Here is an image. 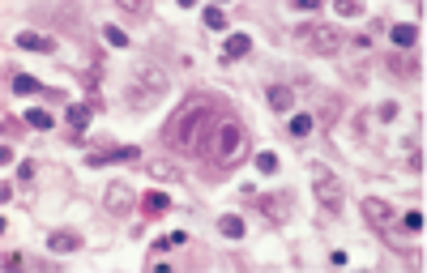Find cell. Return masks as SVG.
Listing matches in <instances>:
<instances>
[{
    "label": "cell",
    "instance_id": "obj_1",
    "mask_svg": "<svg viewBox=\"0 0 427 273\" xmlns=\"http://www.w3.org/2000/svg\"><path fill=\"white\" fill-rule=\"evenodd\" d=\"M214 103L218 98H209V94H192L171 120H167V128H163V141L171 146V150H184V154H192V150H201L205 146V136H214Z\"/></svg>",
    "mask_w": 427,
    "mask_h": 273
},
{
    "label": "cell",
    "instance_id": "obj_2",
    "mask_svg": "<svg viewBox=\"0 0 427 273\" xmlns=\"http://www.w3.org/2000/svg\"><path fill=\"white\" fill-rule=\"evenodd\" d=\"M244 146H248V132H244L240 120H223L218 128H214V163L218 167H231L244 154Z\"/></svg>",
    "mask_w": 427,
    "mask_h": 273
},
{
    "label": "cell",
    "instance_id": "obj_3",
    "mask_svg": "<svg viewBox=\"0 0 427 273\" xmlns=\"http://www.w3.org/2000/svg\"><path fill=\"white\" fill-rule=\"evenodd\" d=\"M312 192H316V205H325V209H334V214L346 205V184H342L334 171H325V167L312 171Z\"/></svg>",
    "mask_w": 427,
    "mask_h": 273
},
{
    "label": "cell",
    "instance_id": "obj_4",
    "mask_svg": "<svg viewBox=\"0 0 427 273\" xmlns=\"http://www.w3.org/2000/svg\"><path fill=\"white\" fill-rule=\"evenodd\" d=\"M299 43L312 52V56H338L342 52V35L334 26H312V30H299Z\"/></svg>",
    "mask_w": 427,
    "mask_h": 273
},
{
    "label": "cell",
    "instance_id": "obj_5",
    "mask_svg": "<svg viewBox=\"0 0 427 273\" xmlns=\"http://www.w3.org/2000/svg\"><path fill=\"white\" fill-rule=\"evenodd\" d=\"M167 86H171V81H167V73H163L158 64H137V69H133V86H129V90H146V98H163V94H167Z\"/></svg>",
    "mask_w": 427,
    "mask_h": 273
},
{
    "label": "cell",
    "instance_id": "obj_6",
    "mask_svg": "<svg viewBox=\"0 0 427 273\" xmlns=\"http://www.w3.org/2000/svg\"><path fill=\"white\" fill-rule=\"evenodd\" d=\"M103 205H107V214H112V218H129V214L137 209V192H133V188H129L124 180H116L112 188H107Z\"/></svg>",
    "mask_w": 427,
    "mask_h": 273
},
{
    "label": "cell",
    "instance_id": "obj_7",
    "mask_svg": "<svg viewBox=\"0 0 427 273\" xmlns=\"http://www.w3.org/2000/svg\"><path fill=\"white\" fill-rule=\"evenodd\" d=\"M359 209H363V222H368L372 231H389V226L397 222V209H393L389 201H380V197H368Z\"/></svg>",
    "mask_w": 427,
    "mask_h": 273
},
{
    "label": "cell",
    "instance_id": "obj_8",
    "mask_svg": "<svg viewBox=\"0 0 427 273\" xmlns=\"http://www.w3.org/2000/svg\"><path fill=\"white\" fill-rule=\"evenodd\" d=\"M261 214H265L269 226H282L291 218V201L286 197H261Z\"/></svg>",
    "mask_w": 427,
    "mask_h": 273
},
{
    "label": "cell",
    "instance_id": "obj_9",
    "mask_svg": "<svg viewBox=\"0 0 427 273\" xmlns=\"http://www.w3.org/2000/svg\"><path fill=\"white\" fill-rule=\"evenodd\" d=\"M47 248H52L56 256H69V252H81V235H77V231H52Z\"/></svg>",
    "mask_w": 427,
    "mask_h": 273
},
{
    "label": "cell",
    "instance_id": "obj_10",
    "mask_svg": "<svg viewBox=\"0 0 427 273\" xmlns=\"http://www.w3.org/2000/svg\"><path fill=\"white\" fill-rule=\"evenodd\" d=\"M18 47L22 52H56V39L52 35H39V30H22L18 35Z\"/></svg>",
    "mask_w": 427,
    "mask_h": 273
},
{
    "label": "cell",
    "instance_id": "obj_11",
    "mask_svg": "<svg viewBox=\"0 0 427 273\" xmlns=\"http://www.w3.org/2000/svg\"><path fill=\"white\" fill-rule=\"evenodd\" d=\"M137 209H141L146 218H158V214L171 209V197H167V192H146V197H137Z\"/></svg>",
    "mask_w": 427,
    "mask_h": 273
},
{
    "label": "cell",
    "instance_id": "obj_12",
    "mask_svg": "<svg viewBox=\"0 0 427 273\" xmlns=\"http://www.w3.org/2000/svg\"><path fill=\"white\" fill-rule=\"evenodd\" d=\"M265 98H269V107H274L278 115H286V111L295 107V90H291V86H269Z\"/></svg>",
    "mask_w": 427,
    "mask_h": 273
},
{
    "label": "cell",
    "instance_id": "obj_13",
    "mask_svg": "<svg viewBox=\"0 0 427 273\" xmlns=\"http://www.w3.org/2000/svg\"><path fill=\"white\" fill-rule=\"evenodd\" d=\"M90 115H94V107H90V103H69V111H64V120H69V128H73V136H77V132H86V124H90Z\"/></svg>",
    "mask_w": 427,
    "mask_h": 273
},
{
    "label": "cell",
    "instance_id": "obj_14",
    "mask_svg": "<svg viewBox=\"0 0 427 273\" xmlns=\"http://www.w3.org/2000/svg\"><path fill=\"white\" fill-rule=\"evenodd\" d=\"M129 158H137V150H133V146H116V150H103V154H90L86 163H90V167H103V163H129Z\"/></svg>",
    "mask_w": 427,
    "mask_h": 273
},
{
    "label": "cell",
    "instance_id": "obj_15",
    "mask_svg": "<svg viewBox=\"0 0 427 273\" xmlns=\"http://www.w3.org/2000/svg\"><path fill=\"white\" fill-rule=\"evenodd\" d=\"M389 39H393V47H414V43H419V26H414V22H397V26L389 30Z\"/></svg>",
    "mask_w": 427,
    "mask_h": 273
},
{
    "label": "cell",
    "instance_id": "obj_16",
    "mask_svg": "<svg viewBox=\"0 0 427 273\" xmlns=\"http://www.w3.org/2000/svg\"><path fill=\"white\" fill-rule=\"evenodd\" d=\"M146 171H150L154 180H163V184L180 180V167H175V163H167V158H150V163H146Z\"/></svg>",
    "mask_w": 427,
    "mask_h": 273
},
{
    "label": "cell",
    "instance_id": "obj_17",
    "mask_svg": "<svg viewBox=\"0 0 427 273\" xmlns=\"http://www.w3.org/2000/svg\"><path fill=\"white\" fill-rule=\"evenodd\" d=\"M9 90H13L18 98H30V94H39V81H35L30 73H13V77H9Z\"/></svg>",
    "mask_w": 427,
    "mask_h": 273
},
{
    "label": "cell",
    "instance_id": "obj_18",
    "mask_svg": "<svg viewBox=\"0 0 427 273\" xmlns=\"http://www.w3.org/2000/svg\"><path fill=\"white\" fill-rule=\"evenodd\" d=\"M218 231H223L227 239H244V235H248L244 218H235V214H223V218H218Z\"/></svg>",
    "mask_w": 427,
    "mask_h": 273
},
{
    "label": "cell",
    "instance_id": "obj_19",
    "mask_svg": "<svg viewBox=\"0 0 427 273\" xmlns=\"http://www.w3.org/2000/svg\"><path fill=\"white\" fill-rule=\"evenodd\" d=\"M248 52H252V39H248V35H231L223 56H227V60H240V56H248Z\"/></svg>",
    "mask_w": 427,
    "mask_h": 273
},
{
    "label": "cell",
    "instance_id": "obj_20",
    "mask_svg": "<svg viewBox=\"0 0 427 273\" xmlns=\"http://www.w3.org/2000/svg\"><path fill=\"white\" fill-rule=\"evenodd\" d=\"M201 22H205L209 30H227V13H223L218 5H205V9H201Z\"/></svg>",
    "mask_w": 427,
    "mask_h": 273
},
{
    "label": "cell",
    "instance_id": "obj_21",
    "mask_svg": "<svg viewBox=\"0 0 427 273\" xmlns=\"http://www.w3.org/2000/svg\"><path fill=\"white\" fill-rule=\"evenodd\" d=\"M316 128V115H308V111H295L291 115V136H308Z\"/></svg>",
    "mask_w": 427,
    "mask_h": 273
},
{
    "label": "cell",
    "instance_id": "obj_22",
    "mask_svg": "<svg viewBox=\"0 0 427 273\" xmlns=\"http://www.w3.org/2000/svg\"><path fill=\"white\" fill-rule=\"evenodd\" d=\"M26 124H30V128H43V132H47V128H52L56 120H52V111H43V107H30V111H26Z\"/></svg>",
    "mask_w": 427,
    "mask_h": 273
},
{
    "label": "cell",
    "instance_id": "obj_23",
    "mask_svg": "<svg viewBox=\"0 0 427 273\" xmlns=\"http://www.w3.org/2000/svg\"><path fill=\"white\" fill-rule=\"evenodd\" d=\"M184 243H188V235L184 231H171V235L154 239V252H171V248H184Z\"/></svg>",
    "mask_w": 427,
    "mask_h": 273
},
{
    "label": "cell",
    "instance_id": "obj_24",
    "mask_svg": "<svg viewBox=\"0 0 427 273\" xmlns=\"http://www.w3.org/2000/svg\"><path fill=\"white\" fill-rule=\"evenodd\" d=\"M389 69H393L397 77H414V69H419V64H414V60H406V56H389Z\"/></svg>",
    "mask_w": 427,
    "mask_h": 273
},
{
    "label": "cell",
    "instance_id": "obj_25",
    "mask_svg": "<svg viewBox=\"0 0 427 273\" xmlns=\"http://www.w3.org/2000/svg\"><path fill=\"white\" fill-rule=\"evenodd\" d=\"M402 231L419 235V231H423V209H406V214H402Z\"/></svg>",
    "mask_w": 427,
    "mask_h": 273
},
{
    "label": "cell",
    "instance_id": "obj_26",
    "mask_svg": "<svg viewBox=\"0 0 427 273\" xmlns=\"http://www.w3.org/2000/svg\"><path fill=\"white\" fill-rule=\"evenodd\" d=\"M103 39H107V43H112V47H129V35H124L120 26H112V22H107V26H103Z\"/></svg>",
    "mask_w": 427,
    "mask_h": 273
},
{
    "label": "cell",
    "instance_id": "obj_27",
    "mask_svg": "<svg viewBox=\"0 0 427 273\" xmlns=\"http://www.w3.org/2000/svg\"><path fill=\"white\" fill-rule=\"evenodd\" d=\"M257 171H261V175H274V171H278V158H274L269 150H261V154H257Z\"/></svg>",
    "mask_w": 427,
    "mask_h": 273
},
{
    "label": "cell",
    "instance_id": "obj_28",
    "mask_svg": "<svg viewBox=\"0 0 427 273\" xmlns=\"http://www.w3.org/2000/svg\"><path fill=\"white\" fill-rule=\"evenodd\" d=\"M338 18H363V5L359 0H338Z\"/></svg>",
    "mask_w": 427,
    "mask_h": 273
},
{
    "label": "cell",
    "instance_id": "obj_29",
    "mask_svg": "<svg viewBox=\"0 0 427 273\" xmlns=\"http://www.w3.org/2000/svg\"><path fill=\"white\" fill-rule=\"evenodd\" d=\"M376 115H380L385 124H389V120H397V103H380V107H376Z\"/></svg>",
    "mask_w": 427,
    "mask_h": 273
},
{
    "label": "cell",
    "instance_id": "obj_30",
    "mask_svg": "<svg viewBox=\"0 0 427 273\" xmlns=\"http://www.w3.org/2000/svg\"><path fill=\"white\" fill-rule=\"evenodd\" d=\"M410 171H419V175H423V150H410Z\"/></svg>",
    "mask_w": 427,
    "mask_h": 273
}]
</instances>
